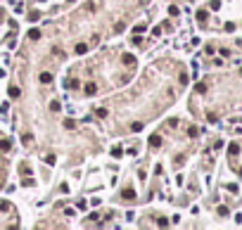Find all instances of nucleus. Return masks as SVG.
<instances>
[{
	"mask_svg": "<svg viewBox=\"0 0 242 230\" xmlns=\"http://www.w3.org/2000/svg\"><path fill=\"white\" fill-rule=\"evenodd\" d=\"M197 93H206V83H197Z\"/></svg>",
	"mask_w": 242,
	"mask_h": 230,
	"instance_id": "nucleus-15",
	"label": "nucleus"
},
{
	"mask_svg": "<svg viewBox=\"0 0 242 230\" xmlns=\"http://www.w3.org/2000/svg\"><path fill=\"white\" fill-rule=\"evenodd\" d=\"M218 216H228V209L226 206H218Z\"/></svg>",
	"mask_w": 242,
	"mask_h": 230,
	"instance_id": "nucleus-17",
	"label": "nucleus"
},
{
	"mask_svg": "<svg viewBox=\"0 0 242 230\" xmlns=\"http://www.w3.org/2000/svg\"><path fill=\"white\" fill-rule=\"evenodd\" d=\"M83 93H85V95H95V93H97V88H95V83H85V88H83Z\"/></svg>",
	"mask_w": 242,
	"mask_h": 230,
	"instance_id": "nucleus-2",
	"label": "nucleus"
},
{
	"mask_svg": "<svg viewBox=\"0 0 242 230\" xmlns=\"http://www.w3.org/2000/svg\"><path fill=\"white\" fill-rule=\"evenodd\" d=\"M221 7V0H211V10H218Z\"/></svg>",
	"mask_w": 242,
	"mask_h": 230,
	"instance_id": "nucleus-18",
	"label": "nucleus"
},
{
	"mask_svg": "<svg viewBox=\"0 0 242 230\" xmlns=\"http://www.w3.org/2000/svg\"><path fill=\"white\" fill-rule=\"evenodd\" d=\"M66 88H78V81L74 78V81H66Z\"/></svg>",
	"mask_w": 242,
	"mask_h": 230,
	"instance_id": "nucleus-16",
	"label": "nucleus"
},
{
	"mask_svg": "<svg viewBox=\"0 0 242 230\" xmlns=\"http://www.w3.org/2000/svg\"><path fill=\"white\" fill-rule=\"evenodd\" d=\"M69 3H74V0H69Z\"/></svg>",
	"mask_w": 242,
	"mask_h": 230,
	"instance_id": "nucleus-20",
	"label": "nucleus"
},
{
	"mask_svg": "<svg viewBox=\"0 0 242 230\" xmlns=\"http://www.w3.org/2000/svg\"><path fill=\"white\" fill-rule=\"evenodd\" d=\"M29 38H31V41H36V38H41V31H38V29H33V31L29 33Z\"/></svg>",
	"mask_w": 242,
	"mask_h": 230,
	"instance_id": "nucleus-10",
	"label": "nucleus"
},
{
	"mask_svg": "<svg viewBox=\"0 0 242 230\" xmlns=\"http://www.w3.org/2000/svg\"><path fill=\"white\" fill-rule=\"evenodd\" d=\"M41 83H52V74H41Z\"/></svg>",
	"mask_w": 242,
	"mask_h": 230,
	"instance_id": "nucleus-7",
	"label": "nucleus"
},
{
	"mask_svg": "<svg viewBox=\"0 0 242 230\" xmlns=\"http://www.w3.org/2000/svg\"><path fill=\"white\" fill-rule=\"evenodd\" d=\"M150 145H152V147H159V145H162V135H157V133L150 135Z\"/></svg>",
	"mask_w": 242,
	"mask_h": 230,
	"instance_id": "nucleus-3",
	"label": "nucleus"
},
{
	"mask_svg": "<svg viewBox=\"0 0 242 230\" xmlns=\"http://www.w3.org/2000/svg\"><path fill=\"white\" fill-rule=\"evenodd\" d=\"M228 154H230V157H237V154H240V145H237V143H233V145L228 147Z\"/></svg>",
	"mask_w": 242,
	"mask_h": 230,
	"instance_id": "nucleus-5",
	"label": "nucleus"
},
{
	"mask_svg": "<svg viewBox=\"0 0 242 230\" xmlns=\"http://www.w3.org/2000/svg\"><path fill=\"white\" fill-rule=\"evenodd\" d=\"M169 14H171V17H176V14H178V7H176V5H171V7H169Z\"/></svg>",
	"mask_w": 242,
	"mask_h": 230,
	"instance_id": "nucleus-14",
	"label": "nucleus"
},
{
	"mask_svg": "<svg viewBox=\"0 0 242 230\" xmlns=\"http://www.w3.org/2000/svg\"><path fill=\"white\" fill-rule=\"evenodd\" d=\"M50 109H52V112H59V109H62V104H59L57 100H52V102H50Z\"/></svg>",
	"mask_w": 242,
	"mask_h": 230,
	"instance_id": "nucleus-9",
	"label": "nucleus"
},
{
	"mask_svg": "<svg viewBox=\"0 0 242 230\" xmlns=\"http://www.w3.org/2000/svg\"><path fill=\"white\" fill-rule=\"evenodd\" d=\"M10 97H19V88L12 85V88H10Z\"/></svg>",
	"mask_w": 242,
	"mask_h": 230,
	"instance_id": "nucleus-11",
	"label": "nucleus"
},
{
	"mask_svg": "<svg viewBox=\"0 0 242 230\" xmlns=\"http://www.w3.org/2000/svg\"><path fill=\"white\" fill-rule=\"evenodd\" d=\"M0 150H3V152L10 150V143H7V140H0Z\"/></svg>",
	"mask_w": 242,
	"mask_h": 230,
	"instance_id": "nucleus-12",
	"label": "nucleus"
},
{
	"mask_svg": "<svg viewBox=\"0 0 242 230\" xmlns=\"http://www.w3.org/2000/svg\"><path fill=\"white\" fill-rule=\"evenodd\" d=\"M31 140H33V135H31V133H26V135L22 138V143H24V145H29V143H31Z\"/></svg>",
	"mask_w": 242,
	"mask_h": 230,
	"instance_id": "nucleus-13",
	"label": "nucleus"
},
{
	"mask_svg": "<svg viewBox=\"0 0 242 230\" xmlns=\"http://www.w3.org/2000/svg\"><path fill=\"white\" fill-rule=\"evenodd\" d=\"M240 175H242V168H240Z\"/></svg>",
	"mask_w": 242,
	"mask_h": 230,
	"instance_id": "nucleus-19",
	"label": "nucleus"
},
{
	"mask_svg": "<svg viewBox=\"0 0 242 230\" xmlns=\"http://www.w3.org/2000/svg\"><path fill=\"white\" fill-rule=\"evenodd\" d=\"M121 62H124V64H131V66H135V57H131V55H124V57H121Z\"/></svg>",
	"mask_w": 242,
	"mask_h": 230,
	"instance_id": "nucleus-6",
	"label": "nucleus"
},
{
	"mask_svg": "<svg viewBox=\"0 0 242 230\" xmlns=\"http://www.w3.org/2000/svg\"><path fill=\"white\" fill-rule=\"evenodd\" d=\"M121 197H124V199H126V202H131V199H135V192H133V190H131V187H126V190H124V192H121Z\"/></svg>",
	"mask_w": 242,
	"mask_h": 230,
	"instance_id": "nucleus-1",
	"label": "nucleus"
},
{
	"mask_svg": "<svg viewBox=\"0 0 242 230\" xmlns=\"http://www.w3.org/2000/svg\"><path fill=\"white\" fill-rule=\"evenodd\" d=\"M206 17H209V14H206V10H199V12H197V22H206Z\"/></svg>",
	"mask_w": 242,
	"mask_h": 230,
	"instance_id": "nucleus-8",
	"label": "nucleus"
},
{
	"mask_svg": "<svg viewBox=\"0 0 242 230\" xmlns=\"http://www.w3.org/2000/svg\"><path fill=\"white\" fill-rule=\"evenodd\" d=\"M74 52H76V55H85V52H88V45H85V43H78V45L74 48Z\"/></svg>",
	"mask_w": 242,
	"mask_h": 230,
	"instance_id": "nucleus-4",
	"label": "nucleus"
}]
</instances>
